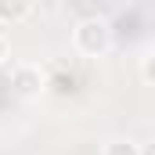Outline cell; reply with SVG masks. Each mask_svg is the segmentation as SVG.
Listing matches in <instances>:
<instances>
[{
	"label": "cell",
	"instance_id": "obj_7",
	"mask_svg": "<svg viewBox=\"0 0 155 155\" xmlns=\"http://www.w3.org/2000/svg\"><path fill=\"white\" fill-rule=\"evenodd\" d=\"M141 155H155V144H148V148H141Z\"/></svg>",
	"mask_w": 155,
	"mask_h": 155
},
{
	"label": "cell",
	"instance_id": "obj_4",
	"mask_svg": "<svg viewBox=\"0 0 155 155\" xmlns=\"http://www.w3.org/2000/svg\"><path fill=\"white\" fill-rule=\"evenodd\" d=\"M101 155H141V144L130 137H112V141H105Z\"/></svg>",
	"mask_w": 155,
	"mask_h": 155
},
{
	"label": "cell",
	"instance_id": "obj_3",
	"mask_svg": "<svg viewBox=\"0 0 155 155\" xmlns=\"http://www.w3.org/2000/svg\"><path fill=\"white\" fill-rule=\"evenodd\" d=\"M36 0H0V25H22L33 15Z\"/></svg>",
	"mask_w": 155,
	"mask_h": 155
},
{
	"label": "cell",
	"instance_id": "obj_1",
	"mask_svg": "<svg viewBox=\"0 0 155 155\" xmlns=\"http://www.w3.org/2000/svg\"><path fill=\"white\" fill-rule=\"evenodd\" d=\"M72 47H76L83 58H101V54H108V51H112V25H108V18H101V15L79 18L76 29H72Z\"/></svg>",
	"mask_w": 155,
	"mask_h": 155
},
{
	"label": "cell",
	"instance_id": "obj_5",
	"mask_svg": "<svg viewBox=\"0 0 155 155\" xmlns=\"http://www.w3.org/2000/svg\"><path fill=\"white\" fill-rule=\"evenodd\" d=\"M141 76L148 79V83H155V54H148V58H144V65H141Z\"/></svg>",
	"mask_w": 155,
	"mask_h": 155
},
{
	"label": "cell",
	"instance_id": "obj_2",
	"mask_svg": "<svg viewBox=\"0 0 155 155\" xmlns=\"http://www.w3.org/2000/svg\"><path fill=\"white\" fill-rule=\"evenodd\" d=\"M11 90H15L18 97H25V101L40 97V94L47 90V76H43V69L33 65V61L15 65V72H11Z\"/></svg>",
	"mask_w": 155,
	"mask_h": 155
},
{
	"label": "cell",
	"instance_id": "obj_6",
	"mask_svg": "<svg viewBox=\"0 0 155 155\" xmlns=\"http://www.w3.org/2000/svg\"><path fill=\"white\" fill-rule=\"evenodd\" d=\"M7 58H11V43H7V36H4V33H0V65H4Z\"/></svg>",
	"mask_w": 155,
	"mask_h": 155
}]
</instances>
